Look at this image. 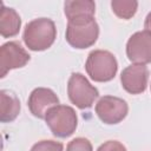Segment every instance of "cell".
<instances>
[{
	"mask_svg": "<svg viewBox=\"0 0 151 151\" xmlns=\"http://www.w3.org/2000/svg\"><path fill=\"white\" fill-rule=\"evenodd\" d=\"M64 12L68 21L93 18L96 4L91 0H72L64 4Z\"/></svg>",
	"mask_w": 151,
	"mask_h": 151,
	"instance_id": "8fae6325",
	"label": "cell"
},
{
	"mask_svg": "<svg viewBox=\"0 0 151 151\" xmlns=\"http://www.w3.org/2000/svg\"><path fill=\"white\" fill-rule=\"evenodd\" d=\"M20 112V101L18 97L7 90L0 91V122H13Z\"/></svg>",
	"mask_w": 151,
	"mask_h": 151,
	"instance_id": "7c38bea8",
	"label": "cell"
},
{
	"mask_svg": "<svg viewBox=\"0 0 151 151\" xmlns=\"http://www.w3.org/2000/svg\"><path fill=\"white\" fill-rule=\"evenodd\" d=\"M85 68L92 80L105 83L114 78L118 70V64L116 57L111 52L96 50L88 54Z\"/></svg>",
	"mask_w": 151,
	"mask_h": 151,
	"instance_id": "7a4b0ae2",
	"label": "cell"
},
{
	"mask_svg": "<svg viewBox=\"0 0 151 151\" xmlns=\"http://www.w3.org/2000/svg\"><path fill=\"white\" fill-rule=\"evenodd\" d=\"M126 55L134 64L151 63V33L140 31L132 34L126 44Z\"/></svg>",
	"mask_w": 151,
	"mask_h": 151,
	"instance_id": "ba28073f",
	"label": "cell"
},
{
	"mask_svg": "<svg viewBox=\"0 0 151 151\" xmlns=\"http://www.w3.org/2000/svg\"><path fill=\"white\" fill-rule=\"evenodd\" d=\"M21 26V19L15 9L1 5L0 14V33L4 38H11L19 33Z\"/></svg>",
	"mask_w": 151,
	"mask_h": 151,
	"instance_id": "4fadbf2b",
	"label": "cell"
},
{
	"mask_svg": "<svg viewBox=\"0 0 151 151\" xmlns=\"http://www.w3.org/2000/svg\"><path fill=\"white\" fill-rule=\"evenodd\" d=\"M45 122L55 137L67 138L76 131L78 117L73 107L67 105H57L48 110Z\"/></svg>",
	"mask_w": 151,
	"mask_h": 151,
	"instance_id": "277c9868",
	"label": "cell"
},
{
	"mask_svg": "<svg viewBox=\"0 0 151 151\" xmlns=\"http://www.w3.org/2000/svg\"><path fill=\"white\" fill-rule=\"evenodd\" d=\"M27 105L34 117L45 119L48 110L59 105V98L52 90L46 87H38L31 92Z\"/></svg>",
	"mask_w": 151,
	"mask_h": 151,
	"instance_id": "30bf717a",
	"label": "cell"
},
{
	"mask_svg": "<svg viewBox=\"0 0 151 151\" xmlns=\"http://www.w3.org/2000/svg\"><path fill=\"white\" fill-rule=\"evenodd\" d=\"M138 2L134 0H113L111 1V8L113 13L120 19H130L137 12Z\"/></svg>",
	"mask_w": 151,
	"mask_h": 151,
	"instance_id": "5bb4252c",
	"label": "cell"
},
{
	"mask_svg": "<svg viewBox=\"0 0 151 151\" xmlns=\"http://www.w3.org/2000/svg\"><path fill=\"white\" fill-rule=\"evenodd\" d=\"M99 35V27L94 18L68 21L66 28V41L74 48H87L94 45Z\"/></svg>",
	"mask_w": 151,
	"mask_h": 151,
	"instance_id": "3957f363",
	"label": "cell"
},
{
	"mask_svg": "<svg viewBox=\"0 0 151 151\" xmlns=\"http://www.w3.org/2000/svg\"><path fill=\"white\" fill-rule=\"evenodd\" d=\"M129 106L122 98L113 96H104L96 104V113L105 124H118L127 114Z\"/></svg>",
	"mask_w": 151,
	"mask_h": 151,
	"instance_id": "8992f818",
	"label": "cell"
},
{
	"mask_svg": "<svg viewBox=\"0 0 151 151\" xmlns=\"http://www.w3.org/2000/svg\"><path fill=\"white\" fill-rule=\"evenodd\" d=\"M144 27H145V31H147V32L151 33V12H150V13L146 15V18H145Z\"/></svg>",
	"mask_w": 151,
	"mask_h": 151,
	"instance_id": "ac0fdd59",
	"label": "cell"
},
{
	"mask_svg": "<svg viewBox=\"0 0 151 151\" xmlns=\"http://www.w3.org/2000/svg\"><path fill=\"white\" fill-rule=\"evenodd\" d=\"M97 151H126V147L118 140H107L101 144Z\"/></svg>",
	"mask_w": 151,
	"mask_h": 151,
	"instance_id": "e0dca14e",
	"label": "cell"
},
{
	"mask_svg": "<svg viewBox=\"0 0 151 151\" xmlns=\"http://www.w3.org/2000/svg\"><path fill=\"white\" fill-rule=\"evenodd\" d=\"M29 61V54L17 41H8L0 48V77L4 78L11 70L24 67Z\"/></svg>",
	"mask_w": 151,
	"mask_h": 151,
	"instance_id": "52a82bcc",
	"label": "cell"
},
{
	"mask_svg": "<svg viewBox=\"0 0 151 151\" xmlns=\"http://www.w3.org/2000/svg\"><path fill=\"white\" fill-rule=\"evenodd\" d=\"M67 93L72 104L81 110L91 107L99 96L98 90L81 73L71 74L67 84Z\"/></svg>",
	"mask_w": 151,
	"mask_h": 151,
	"instance_id": "5b68a950",
	"label": "cell"
},
{
	"mask_svg": "<svg viewBox=\"0 0 151 151\" xmlns=\"http://www.w3.org/2000/svg\"><path fill=\"white\" fill-rule=\"evenodd\" d=\"M57 38L54 22L47 18L34 19L28 22L24 31V42L32 51H45L51 47Z\"/></svg>",
	"mask_w": 151,
	"mask_h": 151,
	"instance_id": "6da1fadb",
	"label": "cell"
},
{
	"mask_svg": "<svg viewBox=\"0 0 151 151\" xmlns=\"http://www.w3.org/2000/svg\"><path fill=\"white\" fill-rule=\"evenodd\" d=\"M64 146L59 142L54 140H41L34 144L31 151H63Z\"/></svg>",
	"mask_w": 151,
	"mask_h": 151,
	"instance_id": "2e32d148",
	"label": "cell"
},
{
	"mask_svg": "<svg viewBox=\"0 0 151 151\" xmlns=\"http://www.w3.org/2000/svg\"><path fill=\"white\" fill-rule=\"evenodd\" d=\"M149 80V70L145 65L133 64L123 70L120 81L124 90L131 94H139L145 91Z\"/></svg>",
	"mask_w": 151,
	"mask_h": 151,
	"instance_id": "9c48e42d",
	"label": "cell"
},
{
	"mask_svg": "<svg viewBox=\"0 0 151 151\" xmlns=\"http://www.w3.org/2000/svg\"><path fill=\"white\" fill-rule=\"evenodd\" d=\"M66 151H92V144L88 139L78 137L68 143Z\"/></svg>",
	"mask_w": 151,
	"mask_h": 151,
	"instance_id": "9a60e30c",
	"label": "cell"
}]
</instances>
